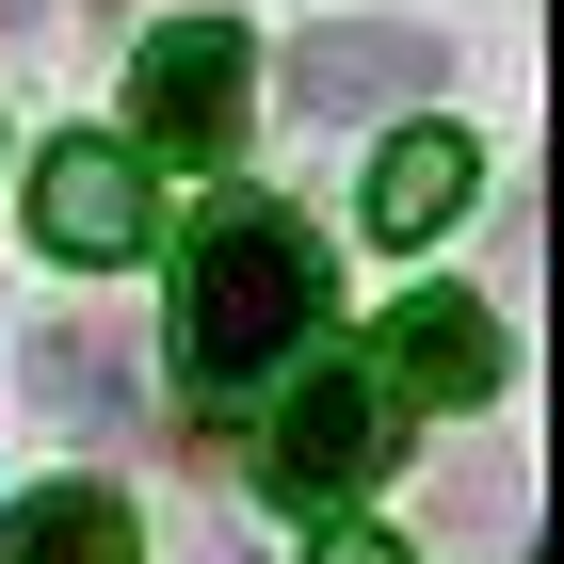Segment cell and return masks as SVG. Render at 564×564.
<instances>
[{"label":"cell","mask_w":564,"mask_h":564,"mask_svg":"<svg viewBox=\"0 0 564 564\" xmlns=\"http://www.w3.org/2000/svg\"><path fill=\"white\" fill-rule=\"evenodd\" d=\"M468 194H484V145L452 130V113H420V130H388V145H371V226H388V242L468 226Z\"/></svg>","instance_id":"6"},{"label":"cell","mask_w":564,"mask_h":564,"mask_svg":"<svg viewBox=\"0 0 564 564\" xmlns=\"http://www.w3.org/2000/svg\"><path fill=\"white\" fill-rule=\"evenodd\" d=\"M210 564H226V549H210Z\"/></svg>","instance_id":"11"},{"label":"cell","mask_w":564,"mask_h":564,"mask_svg":"<svg viewBox=\"0 0 564 564\" xmlns=\"http://www.w3.org/2000/svg\"><path fill=\"white\" fill-rule=\"evenodd\" d=\"M0 564H145V532H130L113 484H33V500L0 517Z\"/></svg>","instance_id":"8"},{"label":"cell","mask_w":564,"mask_h":564,"mask_svg":"<svg viewBox=\"0 0 564 564\" xmlns=\"http://www.w3.org/2000/svg\"><path fill=\"white\" fill-rule=\"evenodd\" d=\"M388 452H403V403L371 388V371H339V355H306L291 403H274V435H259V484L274 500H355Z\"/></svg>","instance_id":"3"},{"label":"cell","mask_w":564,"mask_h":564,"mask_svg":"<svg viewBox=\"0 0 564 564\" xmlns=\"http://www.w3.org/2000/svg\"><path fill=\"white\" fill-rule=\"evenodd\" d=\"M323 306H339L323 226L242 194V210H210L194 259H177V371H194V388H274V371L323 339Z\"/></svg>","instance_id":"1"},{"label":"cell","mask_w":564,"mask_h":564,"mask_svg":"<svg viewBox=\"0 0 564 564\" xmlns=\"http://www.w3.org/2000/svg\"><path fill=\"white\" fill-rule=\"evenodd\" d=\"M145 226H162V194H145V162L113 130H48L33 145V259L113 274V259H145Z\"/></svg>","instance_id":"4"},{"label":"cell","mask_w":564,"mask_h":564,"mask_svg":"<svg viewBox=\"0 0 564 564\" xmlns=\"http://www.w3.org/2000/svg\"><path fill=\"white\" fill-rule=\"evenodd\" d=\"M306 564H403V532H306Z\"/></svg>","instance_id":"10"},{"label":"cell","mask_w":564,"mask_h":564,"mask_svg":"<svg viewBox=\"0 0 564 564\" xmlns=\"http://www.w3.org/2000/svg\"><path fill=\"white\" fill-rule=\"evenodd\" d=\"M33 388H65V420H82V435H113V420H130V371H113L82 323H65V339H33Z\"/></svg>","instance_id":"9"},{"label":"cell","mask_w":564,"mask_h":564,"mask_svg":"<svg viewBox=\"0 0 564 564\" xmlns=\"http://www.w3.org/2000/svg\"><path fill=\"white\" fill-rule=\"evenodd\" d=\"M371 388H388V403H484V388H500V323H484L468 291H403Z\"/></svg>","instance_id":"5"},{"label":"cell","mask_w":564,"mask_h":564,"mask_svg":"<svg viewBox=\"0 0 564 564\" xmlns=\"http://www.w3.org/2000/svg\"><path fill=\"white\" fill-rule=\"evenodd\" d=\"M242 17H162L130 48V162H242Z\"/></svg>","instance_id":"2"},{"label":"cell","mask_w":564,"mask_h":564,"mask_svg":"<svg viewBox=\"0 0 564 564\" xmlns=\"http://www.w3.org/2000/svg\"><path fill=\"white\" fill-rule=\"evenodd\" d=\"M403 82H435V33H420V17H355V33H306L291 48V97H306V113H371V97H403Z\"/></svg>","instance_id":"7"}]
</instances>
